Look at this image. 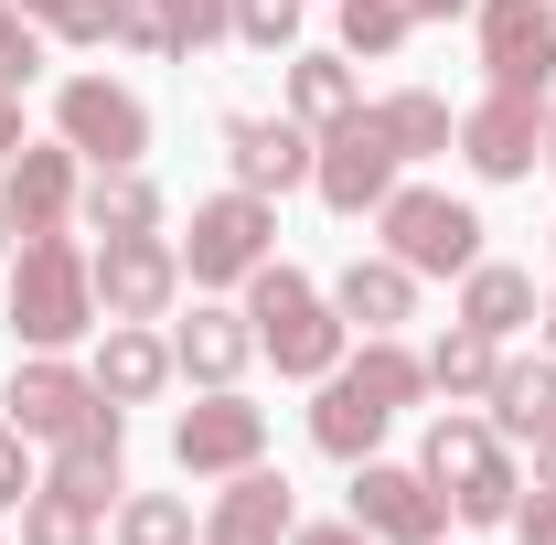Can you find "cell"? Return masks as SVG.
Returning a JSON list of instances; mask_svg holds the SVG:
<instances>
[{"label": "cell", "instance_id": "obj_14", "mask_svg": "<svg viewBox=\"0 0 556 545\" xmlns=\"http://www.w3.org/2000/svg\"><path fill=\"white\" fill-rule=\"evenodd\" d=\"M460 161H471L482 182H525V172L546 161V97H514V86H492L482 107L460 118Z\"/></svg>", "mask_w": 556, "mask_h": 545}, {"label": "cell", "instance_id": "obj_12", "mask_svg": "<svg viewBox=\"0 0 556 545\" xmlns=\"http://www.w3.org/2000/svg\"><path fill=\"white\" fill-rule=\"evenodd\" d=\"M471 22H482L492 86H514V97L556 86V0H471Z\"/></svg>", "mask_w": 556, "mask_h": 545}, {"label": "cell", "instance_id": "obj_25", "mask_svg": "<svg viewBox=\"0 0 556 545\" xmlns=\"http://www.w3.org/2000/svg\"><path fill=\"white\" fill-rule=\"evenodd\" d=\"M492 364H503V342L471 332V321H450V332L428 342V385H439L450 407H482V396H492Z\"/></svg>", "mask_w": 556, "mask_h": 545}, {"label": "cell", "instance_id": "obj_16", "mask_svg": "<svg viewBox=\"0 0 556 545\" xmlns=\"http://www.w3.org/2000/svg\"><path fill=\"white\" fill-rule=\"evenodd\" d=\"M311 150H321V129H300V118H257V107H236L225 118V161H236V182L247 193H289V182H311Z\"/></svg>", "mask_w": 556, "mask_h": 545}, {"label": "cell", "instance_id": "obj_13", "mask_svg": "<svg viewBox=\"0 0 556 545\" xmlns=\"http://www.w3.org/2000/svg\"><path fill=\"white\" fill-rule=\"evenodd\" d=\"M0 407H11V428H22V439H43V449H54L65 428H86V417H97V375H86V364H65V353H22V364H11V385H0Z\"/></svg>", "mask_w": 556, "mask_h": 545}, {"label": "cell", "instance_id": "obj_31", "mask_svg": "<svg viewBox=\"0 0 556 545\" xmlns=\"http://www.w3.org/2000/svg\"><path fill=\"white\" fill-rule=\"evenodd\" d=\"M118 43L150 65H182V0H118Z\"/></svg>", "mask_w": 556, "mask_h": 545}, {"label": "cell", "instance_id": "obj_15", "mask_svg": "<svg viewBox=\"0 0 556 545\" xmlns=\"http://www.w3.org/2000/svg\"><path fill=\"white\" fill-rule=\"evenodd\" d=\"M75 150L65 139H22L11 161H0V214H11V236H54V225H75Z\"/></svg>", "mask_w": 556, "mask_h": 545}, {"label": "cell", "instance_id": "obj_39", "mask_svg": "<svg viewBox=\"0 0 556 545\" xmlns=\"http://www.w3.org/2000/svg\"><path fill=\"white\" fill-rule=\"evenodd\" d=\"M525 449H535V492H556V417L535 428V439H525Z\"/></svg>", "mask_w": 556, "mask_h": 545}, {"label": "cell", "instance_id": "obj_36", "mask_svg": "<svg viewBox=\"0 0 556 545\" xmlns=\"http://www.w3.org/2000/svg\"><path fill=\"white\" fill-rule=\"evenodd\" d=\"M225 33H236L225 0H182V54H204V43H225Z\"/></svg>", "mask_w": 556, "mask_h": 545}, {"label": "cell", "instance_id": "obj_4", "mask_svg": "<svg viewBox=\"0 0 556 545\" xmlns=\"http://www.w3.org/2000/svg\"><path fill=\"white\" fill-rule=\"evenodd\" d=\"M417 471L450 492V514L460 524H514V503H525V471L503 460V439H492V417H428V449H417Z\"/></svg>", "mask_w": 556, "mask_h": 545}, {"label": "cell", "instance_id": "obj_3", "mask_svg": "<svg viewBox=\"0 0 556 545\" xmlns=\"http://www.w3.org/2000/svg\"><path fill=\"white\" fill-rule=\"evenodd\" d=\"M247 321H257V353H268L278 375H300V385H321L353 353V321L332 310V289H311L300 268H278V257L247 278Z\"/></svg>", "mask_w": 556, "mask_h": 545}, {"label": "cell", "instance_id": "obj_44", "mask_svg": "<svg viewBox=\"0 0 556 545\" xmlns=\"http://www.w3.org/2000/svg\"><path fill=\"white\" fill-rule=\"evenodd\" d=\"M0 246H11V214H0Z\"/></svg>", "mask_w": 556, "mask_h": 545}, {"label": "cell", "instance_id": "obj_11", "mask_svg": "<svg viewBox=\"0 0 556 545\" xmlns=\"http://www.w3.org/2000/svg\"><path fill=\"white\" fill-rule=\"evenodd\" d=\"M182 300V246L172 236H108L97 246V310L108 321H172Z\"/></svg>", "mask_w": 556, "mask_h": 545}, {"label": "cell", "instance_id": "obj_42", "mask_svg": "<svg viewBox=\"0 0 556 545\" xmlns=\"http://www.w3.org/2000/svg\"><path fill=\"white\" fill-rule=\"evenodd\" d=\"M546 172H556V97H546Z\"/></svg>", "mask_w": 556, "mask_h": 545}, {"label": "cell", "instance_id": "obj_2", "mask_svg": "<svg viewBox=\"0 0 556 545\" xmlns=\"http://www.w3.org/2000/svg\"><path fill=\"white\" fill-rule=\"evenodd\" d=\"M11 332H22V353H75L97 332V257L65 225L54 236H11Z\"/></svg>", "mask_w": 556, "mask_h": 545}, {"label": "cell", "instance_id": "obj_24", "mask_svg": "<svg viewBox=\"0 0 556 545\" xmlns=\"http://www.w3.org/2000/svg\"><path fill=\"white\" fill-rule=\"evenodd\" d=\"M353 107H364L353 54H289V118H300V129H332V118H353Z\"/></svg>", "mask_w": 556, "mask_h": 545}, {"label": "cell", "instance_id": "obj_6", "mask_svg": "<svg viewBox=\"0 0 556 545\" xmlns=\"http://www.w3.org/2000/svg\"><path fill=\"white\" fill-rule=\"evenodd\" d=\"M278 257V204L268 193H214V204H193V236H182V278L193 289H247V278Z\"/></svg>", "mask_w": 556, "mask_h": 545}, {"label": "cell", "instance_id": "obj_37", "mask_svg": "<svg viewBox=\"0 0 556 545\" xmlns=\"http://www.w3.org/2000/svg\"><path fill=\"white\" fill-rule=\"evenodd\" d=\"M514 545H556V492H535V503H514Z\"/></svg>", "mask_w": 556, "mask_h": 545}, {"label": "cell", "instance_id": "obj_19", "mask_svg": "<svg viewBox=\"0 0 556 545\" xmlns=\"http://www.w3.org/2000/svg\"><path fill=\"white\" fill-rule=\"evenodd\" d=\"M118 471H129V407H108V396H97V417L54 439V481L86 492V503L108 514V503H118Z\"/></svg>", "mask_w": 556, "mask_h": 545}, {"label": "cell", "instance_id": "obj_41", "mask_svg": "<svg viewBox=\"0 0 556 545\" xmlns=\"http://www.w3.org/2000/svg\"><path fill=\"white\" fill-rule=\"evenodd\" d=\"M450 11H471V0H417V22H450Z\"/></svg>", "mask_w": 556, "mask_h": 545}, {"label": "cell", "instance_id": "obj_38", "mask_svg": "<svg viewBox=\"0 0 556 545\" xmlns=\"http://www.w3.org/2000/svg\"><path fill=\"white\" fill-rule=\"evenodd\" d=\"M289 545H375V535H364V524H353V514H343V524H300V535H289Z\"/></svg>", "mask_w": 556, "mask_h": 545}, {"label": "cell", "instance_id": "obj_35", "mask_svg": "<svg viewBox=\"0 0 556 545\" xmlns=\"http://www.w3.org/2000/svg\"><path fill=\"white\" fill-rule=\"evenodd\" d=\"M22 492H33V439H22V428L0 417V514H11Z\"/></svg>", "mask_w": 556, "mask_h": 545}, {"label": "cell", "instance_id": "obj_18", "mask_svg": "<svg viewBox=\"0 0 556 545\" xmlns=\"http://www.w3.org/2000/svg\"><path fill=\"white\" fill-rule=\"evenodd\" d=\"M247 364H257V321H247V310L193 300V321H172V375H193V385H236Z\"/></svg>", "mask_w": 556, "mask_h": 545}, {"label": "cell", "instance_id": "obj_21", "mask_svg": "<svg viewBox=\"0 0 556 545\" xmlns=\"http://www.w3.org/2000/svg\"><path fill=\"white\" fill-rule=\"evenodd\" d=\"M460 321L492 342H514L525 321H546V300H535V268H503V257H482V268H460Z\"/></svg>", "mask_w": 556, "mask_h": 545}, {"label": "cell", "instance_id": "obj_28", "mask_svg": "<svg viewBox=\"0 0 556 545\" xmlns=\"http://www.w3.org/2000/svg\"><path fill=\"white\" fill-rule=\"evenodd\" d=\"M22 545H97V503L65 481H33L22 492Z\"/></svg>", "mask_w": 556, "mask_h": 545}, {"label": "cell", "instance_id": "obj_23", "mask_svg": "<svg viewBox=\"0 0 556 545\" xmlns=\"http://www.w3.org/2000/svg\"><path fill=\"white\" fill-rule=\"evenodd\" d=\"M482 407H492V439H535L556 417V353H503Z\"/></svg>", "mask_w": 556, "mask_h": 545}, {"label": "cell", "instance_id": "obj_7", "mask_svg": "<svg viewBox=\"0 0 556 545\" xmlns=\"http://www.w3.org/2000/svg\"><path fill=\"white\" fill-rule=\"evenodd\" d=\"M172 460L193 481H236L268 460V407H247V385H204L193 407L172 417Z\"/></svg>", "mask_w": 556, "mask_h": 545}, {"label": "cell", "instance_id": "obj_9", "mask_svg": "<svg viewBox=\"0 0 556 545\" xmlns=\"http://www.w3.org/2000/svg\"><path fill=\"white\" fill-rule=\"evenodd\" d=\"M396 172H407V161H396V139H386V118H375V107L332 118V129H321V150H311V193H321L332 214H375L386 193H396Z\"/></svg>", "mask_w": 556, "mask_h": 545}, {"label": "cell", "instance_id": "obj_1", "mask_svg": "<svg viewBox=\"0 0 556 545\" xmlns=\"http://www.w3.org/2000/svg\"><path fill=\"white\" fill-rule=\"evenodd\" d=\"M417 396H428V353H407L396 332H364V353H343V364L321 375L311 439H321L332 460H375V439H386Z\"/></svg>", "mask_w": 556, "mask_h": 545}, {"label": "cell", "instance_id": "obj_26", "mask_svg": "<svg viewBox=\"0 0 556 545\" xmlns=\"http://www.w3.org/2000/svg\"><path fill=\"white\" fill-rule=\"evenodd\" d=\"M375 118H386V139H396V161H439V150L460 139L450 97H428V86H396V97H375Z\"/></svg>", "mask_w": 556, "mask_h": 545}, {"label": "cell", "instance_id": "obj_29", "mask_svg": "<svg viewBox=\"0 0 556 545\" xmlns=\"http://www.w3.org/2000/svg\"><path fill=\"white\" fill-rule=\"evenodd\" d=\"M118 545H204V524H193L182 492H129L118 503Z\"/></svg>", "mask_w": 556, "mask_h": 545}, {"label": "cell", "instance_id": "obj_22", "mask_svg": "<svg viewBox=\"0 0 556 545\" xmlns=\"http://www.w3.org/2000/svg\"><path fill=\"white\" fill-rule=\"evenodd\" d=\"M332 310H343L353 332H396V321H417V268H396V257H353V268L332 278Z\"/></svg>", "mask_w": 556, "mask_h": 545}, {"label": "cell", "instance_id": "obj_40", "mask_svg": "<svg viewBox=\"0 0 556 545\" xmlns=\"http://www.w3.org/2000/svg\"><path fill=\"white\" fill-rule=\"evenodd\" d=\"M22 150V97H0V161Z\"/></svg>", "mask_w": 556, "mask_h": 545}, {"label": "cell", "instance_id": "obj_8", "mask_svg": "<svg viewBox=\"0 0 556 545\" xmlns=\"http://www.w3.org/2000/svg\"><path fill=\"white\" fill-rule=\"evenodd\" d=\"M54 139H65L75 161H97V172H139L150 161V107H139L129 86H108V75H65Z\"/></svg>", "mask_w": 556, "mask_h": 545}, {"label": "cell", "instance_id": "obj_32", "mask_svg": "<svg viewBox=\"0 0 556 545\" xmlns=\"http://www.w3.org/2000/svg\"><path fill=\"white\" fill-rule=\"evenodd\" d=\"M54 43H118V0H22Z\"/></svg>", "mask_w": 556, "mask_h": 545}, {"label": "cell", "instance_id": "obj_34", "mask_svg": "<svg viewBox=\"0 0 556 545\" xmlns=\"http://www.w3.org/2000/svg\"><path fill=\"white\" fill-rule=\"evenodd\" d=\"M247 54H300V0H225Z\"/></svg>", "mask_w": 556, "mask_h": 545}, {"label": "cell", "instance_id": "obj_17", "mask_svg": "<svg viewBox=\"0 0 556 545\" xmlns=\"http://www.w3.org/2000/svg\"><path fill=\"white\" fill-rule=\"evenodd\" d=\"M300 535V503H289V481L257 460V471H236L225 492H214L204 514V545H289Z\"/></svg>", "mask_w": 556, "mask_h": 545}, {"label": "cell", "instance_id": "obj_43", "mask_svg": "<svg viewBox=\"0 0 556 545\" xmlns=\"http://www.w3.org/2000/svg\"><path fill=\"white\" fill-rule=\"evenodd\" d=\"M546 353H556V289H546Z\"/></svg>", "mask_w": 556, "mask_h": 545}, {"label": "cell", "instance_id": "obj_30", "mask_svg": "<svg viewBox=\"0 0 556 545\" xmlns=\"http://www.w3.org/2000/svg\"><path fill=\"white\" fill-rule=\"evenodd\" d=\"M332 11H343V54H364V65L417 33V0H332Z\"/></svg>", "mask_w": 556, "mask_h": 545}, {"label": "cell", "instance_id": "obj_20", "mask_svg": "<svg viewBox=\"0 0 556 545\" xmlns=\"http://www.w3.org/2000/svg\"><path fill=\"white\" fill-rule=\"evenodd\" d=\"M97 396L108 407H150L161 385H172V332H150V321H108V342H97Z\"/></svg>", "mask_w": 556, "mask_h": 545}, {"label": "cell", "instance_id": "obj_33", "mask_svg": "<svg viewBox=\"0 0 556 545\" xmlns=\"http://www.w3.org/2000/svg\"><path fill=\"white\" fill-rule=\"evenodd\" d=\"M33 75H43V22L22 0H0V97H22Z\"/></svg>", "mask_w": 556, "mask_h": 545}, {"label": "cell", "instance_id": "obj_10", "mask_svg": "<svg viewBox=\"0 0 556 545\" xmlns=\"http://www.w3.org/2000/svg\"><path fill=\"white\" fill-rule=\"evenodd\" d=\"M353 524L375 545H439L450 535V492L428 471H396V460H353Z\"/></svg>", "mask_w": 556, "mask_h": 545}, {"label": "cell", "instance_id": "obj_5", "mask_svg": "<svg viewBox=\"0 0 556 545\" xmlns=\"http://www.w3.org/2000/svg\"><path fill=\"white\" fill-rule=\"evenodd\" d=\"M375 225H386V257L417 278H460L482 268V214L460 204V193H428V182H396L386 204H375Z\"/></svg>", "mask_w": 556, "mask_h": 545}, {"label": "cell", "instance_id": "obj_27", "mask_svg": "<svg viewBox=\"0 0 556 545\" xmlns=\"http://www.w3.org/2000/svg\"><path fill=\"white\" fill-rule=\"evenodd\" d=\"M75 214L97 225V236H161V193H150V172H97Z\"/></svg>", "mask_w": 556, "mask_h": 545}]
</instances>
